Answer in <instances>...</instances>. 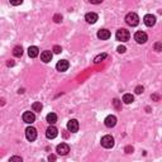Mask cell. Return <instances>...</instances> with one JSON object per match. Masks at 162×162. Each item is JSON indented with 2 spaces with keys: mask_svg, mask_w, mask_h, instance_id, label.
<instances>
[{
  "mask_svg": "<svg viewBox=\"0 0 162 162\" xmlns=\"http://www.w3.org/2000/svg\"><path fill=\"white\" fill-rule=\"evenodd\" d=\"M89 1L93 4H100V3H103V0H89Z\"/></svg>",
  "mask_w": 162,
  "mask_h": 162,
  "instance_id": "31",
  "label": "cell"
},
{
  "mask_svg": "<svg viewBox=\"0 0 162 162\" xmlns=\"http://www.w3.org/2000/svg\"><path fill=\"white\" fill-rule=\"evenodd\" d=\"M6 65H8V66H14V62H13L12 60H9V61H8V63H6Z\"/></svg>",
  "mask_w": 162,
  "mask_h": 162,
  "instance_id": "33",
  "label": "cell"
},
{
  "mask_svg": "<svg viewBox=\"0 0 162 162\" xmlns=\"http://www.w3.org/2000/svg\"><path fill=\"white\" fill-rule=\"evenodd\" d=\"M36 120V115H34V113L32 112H25L23 114V122L27 123V124H32V123Z\"/></svg>",
  "mask_w": 162,
  "mask_h": 162,
  "instance_id": "9",
  "label": "cell"
},
{
  "mask_svg": "<svg viewBox=\"0 0 162 162\" xmlns=\"http://www.w3.org/2000/svg\"><path fill=\"white\" fill-rule=\"evenodd\" d=\"M25 137H27L28 141L33 142L34 139L37 138V129L33 128V127H28V128L25 129Z\"/></svg>",
  "mask_w": 162,
  "mask_h": 162,
  "instance_id": "5",
  "label": "cell"
},
{
  "mask_svg": "<svg viewBox=\"0 0 162 162\" xmlns=\"http://www.w3.org/2000/svg\"><path fill=\"white\" fill-rule=\"evenodd\" d=\"M113 104H114V106L117 108V109H120V101L118 100V99H114V101H113Z\"/></svg>",
  "mask_w": 162,
  "mask_h": 162,
  "instance_id": "26",
  "label": "cell"
},
{
  "mask_svg": "<svg viewBox=\"0 0 162 162\" xmlns=\"http://www.w3.org/2000/svg\"><path fill=\"white\" fill-rule=\"evenodd\" d=\"M134 39H136V42H137V43L143 44V43L147 42L148 37H147V34H146L144 32L138 31V32H136V34H134Z\"/></svg>",
  "mask_w": 162,
  "mask_h": 162,
  "instance_id": "4",
  "label": "cell"
},
{
  "mask_svg": "<svg viewBox=\"0 0 162 162\" xmlns=\"http://www.w3.org/2000/svg\"><path fill=\"white\" fill-rule=\"evenodd\" d=\"M68 67H70V63H68L67 60H61V61H58V62H57V65H56L57 71H60V72L67 71Z\"/></svg>",
  "mask_w": 162,
  "mask_h": 162,
  "instance_id": "6",
  "label": "cell"
},
{
  "mask_svg": "<svg viewBox=\"0 0 162 162\" xmlns=\"http://www.w3.org/2000/svg\"><path fill=\"white\" fill-rule=\"evenodd\" d=\"M105 57H106V53H103V55L96 56V57H95V58H94V62H95V63H99V62H101V61H103V60L105 58Z\"/></svg>",
  "mask_w": 162,
  "mask_h": 162,
  "instance_id": "21",
  "label": "cell"
},
{
  "mask_svg": "<svg viewBox=\"0 0 162 162\" xmlns=\"http://www.w3.org/2000/svg\"><path fill=\"white\" fill-rule=\"evenodd\" d=\"M42 104L39 103V101H36V103H33V105H32V109H33V112H41L42 110Z\"/></svg>",
  "mask_w": 162,
  "mask_h": 162,
  "instance_id": "20",
  "label": "cell"
},
{
  "mask_svg": "<svg viewBox=\"0 0 162 162\" xmlns=\"http://www.w3.org/2000/svg\"><path fill=\"white\" fill-rule=\"evenodd\" d=\"M131 37V33L129 31H127L125 28H122V29H118L115 33V38L117 41H120V42H127Z\"/></svg>",
  "mask_w": 162,
  "mask_h": 162,
  "instance_id": "1",
  "label": "cell"
},
{
  "mask_svg": "<svg viewBox=\"0 0 162 162\" xmlns=\"http://www.w3.org/2000/svg\"><path fill=\"white\" fill-rule=\"evenodd\" d=\"M123 101H124L125 104H131L134 101V98H133L132 94H124L123 95Z\"/></svg>",
  "mask_w": 162,
  "mask_h": 162,
  "instance_id": "19",
  "label": "cell"
},
{
  "mask_svg": "<svg viewBox=\"0 0 162 162\" xmlns=\"http://www.w3.org/2000/svg\"><path fill=\"white\" fill-rule=\"evenodd\" d=\"M155 49L157 51V52H160V51L162 49V46H161V43L160 42H157V43H155Z\"/></svg>",
  "mask_w": 162,
  "mask_h": 162,
  "instance_id": "27",
  "label": "cell"
},
{
  "mask_svg": "<svg viewBox=\"0 0 162 162\" xmlns=\"http://www.w3.org/2000/svg\"><path fill=\"white\" fill-rule=\"evenodd\" d=\"M104 123H105V125L108 128H113V127L117 124V117L115 115H108L105 120H104Z\"/></svg>",
  "mask_w": 162,
  "mask_h": 162,
  "instance_id": "12",
  "label": "cell"
},
{
  "mask_svg": "<svg viewBox=\"0 0 162 162\" xmlns=\"http://www.w3.org/2000/svg\"><path fill=\"white\" fill-rule=\"evenodd\" d=\"M13 55L15 57H20L23 55V48H22V46H15L14 49H13Z\"/></svg>",
  "mask_w": 162,
  "mask_h": 162,
  "instance_id": "18",
  "label": "cell"
},
{
  "mask_svg": "<svg viewBox=\"0 0 162 162\" xmlns=\"http://www.w3.org/2000/svg\"><path fill=\"white\" fill-rule=\"evenodd\" d=\"M98 18H99V17H98L96 13H87V14L85 15V20H86L87 23H90V24L96 23Z\"/></svg>",
  "mask_w": 162,
  "mask_h": 162,
  "instance_id": "13",
  "label": "cell"
},
{
  "mask_svg": "<svg viewBox=\"0 0 162 162\" xmlns=\"http://www.w3.org/2000/svg\"><path fill=\"white\" fill-rule=\"evenodd\" d=\"M46 119H47V122H48L49 124H55V123L57 122V115L55 113H49V114H47Z\"/></svg>",
  "mask_w": 162,
  "mask_h": 162,
  "instance_id": "17",
  "label": "cell"
},
{
  "mask_svg": "<svg viewBox=\"0 0 162 162\" xmlns=\"http://www.w3.org/2000/svg\"><path fill=\"white\" fill-rule=\"evenodd\" d=\"M125 152H127V153H132V152H133V147H132V146H127V147H125Z\"/></svg>",
  "mask_w": 162,
  "mask_h": 162,
  "instance_id": "29",
  "label": "cell"
},
{
  "mask_svg": "<svg viewBox=\"0 0 162 162\" xmlns=\"http://www.w3.org/2000/svg\"><path fill=\"white\" fill-rule=\"evenodd\" d=\"M125 23L128 25H131V27H136L139 23V17L136 13H128L125 15Z\"/></svg>",
  "mask_w": 162,
  "mask_h": 162,
  "instance_id": "2",
  "label": "cell"
},
{
  "mask_svg": "<svg viewBox=\"0 0 162 162\" xmlns=\"http://www.w3.org/2000/svg\"><path fill=\"white\" fill-rule=\"evenodd\" d=\"M38 53H39V49H38V47H36V46H31L29 48H28V55H29V57H32V58H36L38 56Z\"/></svg>",
  "mask_w": 162,
  "mask_h": 162,
  "instance_id": "15",
  "label": "cell"
},
{
  "mask_svg": "<svg viewBox=\"0 0 162 162\" xmlns=\"http://www.w3.org/2000/svg\"><path fill=\"white\" fill-rule=\"evenodd\" d=\"M41 60H42L44 63L49 62L51 60H52V52H51V51H43V52L41 53Z\"/></svg>",
  "mask_w": 162,
  "mask_h": 162,
  "instance_id": "14",
  "label": "cell"
},
{
  "mask_svg": "<svg viewBox=\"0 0 162 162\" xmlns=\"http://www.w3.org/2000/svg\"><path fill=\"white\" fill-rule=\"evenodd\" d=\"M53 52H55V53H61L62 48L60 46H55V47H53Z\"/></svg>",
  "mask_w": 162,
  "mask_h": 162,
  "instance_id": "25",
  "label": "cell"
},
{
  "mask_svg": "<svg viewBox=\"0 0 162 162\" xmlns=\"http://www.w3.org/2000/svg\"><path fill=\"white\" fill-rule=\"evenodd\" d=\"M143 22H144V24L147 25V27H152V25L156 24V17L152 15V14H147V15H144Z\"/></svg>",
  "mask_w": 162,
  "mask_h": 162,
  "instance_id": "11",
  "label": "cell"
},
{
  "mask_svg": "<svg viewBox=\"0 0 162 162\" xmlns=\"http://www.w3.org/2000/svg\"><path fill=\"white\" fill-rule=\"evenodd\" d=\"M56 151H57V153H58L60 156H66V155L70 152V147H68L67 143H61V144L57 146Z\"/></svg>",
  "mask_w": 162,
  "mask_h": 162,
  "instance_id": "8",
  "label": "cell"
},
{
  "mask_svg": "<svg viewBox=\"0 0 162 162\" xmlns=\"http://www.w3.org/2000/svg\"><path fill=\"white\" fill-rule=\"evenodd\" d=\"M10 161H22V157H18V156H13V157H10Z\"/></svg>",
  "mask_w": 162,
  "mask_h": 162,
  "instance_id": "30",
  "label": "cell"
},
{
  "mask_svg": "<svg viewBox=\"0 0 162 162\" xmlns=\"http://www.w3.org/2000/svg\"><path fill=\"white\" fill-rule=\"evenodd\" d=\"M57 134H58V131H57V128L53 124H49V127L47 128V131H46V136H47V138H49V139H53V138H56L57 137Z\"/></svg>",
  "mask_w": 162,
  "mask_h": 162,
  "instance_id": "7",
  "label": "cell"
},
{
  "mask_svg": "<svg viewBox=\"0 0 162 162\" xmlns=\"http://www.w3.org/2000/svg\"><path fill=\"white\" fill-rule=\"evenodd\" d=\"M53 20H55L56 23H60V22L62 20V17H61V15H60V14H56L55 17H53Z\"/></svg>",
  "mask_w": 162,
  "mask_h": 162,
  "instance_id": "23",
  "label": "cell"
},
{
  "mask_svg": "<svg viewBox=\"0 0 162 162\" xmlns=\"http://www.w3.org/2000/svg\"><path fill=\"white\" fill-rule=\"evenodd\" d=\"M98 37L100 38V39H109L110 38V32L108 29H100L98 32Z\"/></svg>",
  "mask_w": 162,
  "mask_h": 162,
  "instance_id": "16",
  "label": "cell"
},
{
  "mask_svg": "<svg viewBox=\"0 0 162 162\" xmlns=\"http://www.w3.org/2000/svg\"><path fill=\"white\" fill-rule=\"evenodd\" d=\"M100 142H101V146H103L104 148H112L114 146V138L112 137V136H109V134L104 136V137L101 138Z\"/></svg>",
  "mask_w": 162,
  "mask_h": 162,
  "instance_id": "3",
  "label": "cell"
},
{
  "mask_svg": "<svg viewBox=\"0 0 162 162\" xmlns=\"http://www.w3.org/2000/svg\"><path fill=\"white\" fill-rule=\"evenodd\" d=\"M10 1V4L13 6H18V5H20L22 3H23V0H9Z\"/></svg>",
  "mask_w": 162,
  "mask_h": 162,
  "instance_id": "22",
  "label": "cell"
},
{
  "mask_svg": "<svg viewBox=\"0 0 162 162\" xmlns=\"http://www.w3.org/2000/svg\"><path fill=\"white\" fill-rule=\"evenodd\" d=\"M67 129H68V132H71V133H76L79 131V122L76 119H71L67 123Z\"/></svg>",
  "mask_w": 162,
  "mask_h": 162,
  "instance_id": "10",
  "label": "cell"
},
{
  "mask_svg": "<svg viewBox=\"0 0 162 162\" xmlns=\"http://www.w3.org/2000/svg\"><path fill=\"white\" fill-rule=\"evenodd\" d=\"M143 90H144L143 86H137L134 91H136V94H142V93H143Z\"/></svg>",
  "mask_w": 162,
  "mask_h": 162,
  "instance_id": "24",
  "label": "cell"
},
{
  "mask_svg": "<svg viewBox=\"0 0 162 162\" xmlns=\"http://www.w3.org/2000/svg\"><path fill=\"white\" fill-rule=\"evenodd\" d=\"M152 99H153V100H158V96H157V95H152Z\"/></svg>",
  "mask_w": 162,
  "mask_h": 162,
  "instance_id": "34",
  "label": "cell"
},
{
  "mask_svg": "<svg viewBox=\"0 0 162 162\" xmlns=\"http://www.w3.org/2000/svg\"><path fill=\"white\" fill-rule=\"evenodd\" d=\"M48 160H49V161H55V160H56V156H55V155H49V156H48Z\"/></svg>",
  "mask_w": 162,
  "mask_h": 162,
  "instance_id": "32",
  "label": "cell"
},
{
  "mask_svg": "<svg viewBox=\"0 0 162 162\" xmlns=\"http://www.w3.org/2000/svg\"><path fill=\"white\" fill-rule=\"evenodd\" d=\"M125 51H127V48H125L124 46H119V47H118V52H119V53H124Z\"/></svg>",
  "mask_w": 162,
  "mask_h": 162,
  "instance_id": "28",
  "label": "cell"
}]
</instances>
